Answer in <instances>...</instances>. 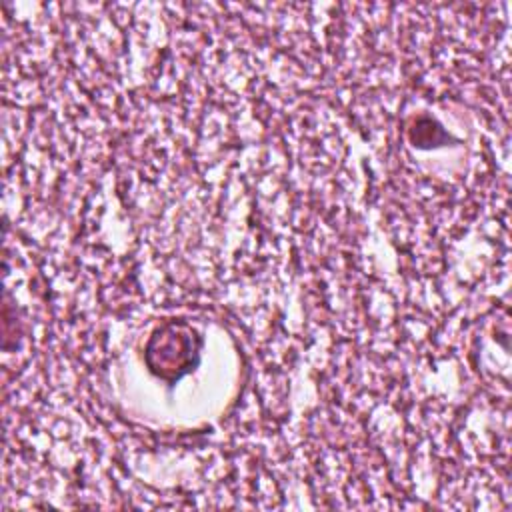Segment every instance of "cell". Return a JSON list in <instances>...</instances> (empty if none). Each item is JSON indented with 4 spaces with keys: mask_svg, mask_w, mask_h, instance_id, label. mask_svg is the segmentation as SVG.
Instances as JSON below:
<instances>
[{
    "mask_svg": "<svg viewBox=\"0 0 512 512\" xmlns=\"http://www.w3.org/2000/svg\"><path fill=\"white\" fill-rule=\"evenodd\" d=\"M200 338L184 322H168L160 326L146 348V362L150 370L164 378L174 380L192 370L198 362Z\"/></svg>",
    "mask_w": 512,
    "mask_h": 512,
    "instance_id": "1",
    "label": "cell"
}]
</instances>
